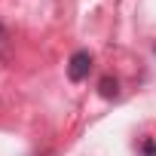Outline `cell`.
<instances>
[{
  "instance_id": "1",
  "label": "cell",
  "mask_w": 156,
  "mask_h": 156,
  "mask_svg": "<svg viewBox=\"0 0 156 156\" xmlns=\"http://www.w3.org/2000/svg\"><path fill=\"white\" fill-rule=\"evenodd\" d=\"M89 70H92V52L80 49V52L70 55V61H67V76H70L73 83H83L86 76H89Z\"/></svg>"
},
{
  "instance_id": "2",
  "label": "cell",
  "mask_w": 156,
  "mask_h": 156,
  "mask_svg": "<svg viewBox=\"0 0 156 156\" xmlns=\"http://www.w3.org/2000/svg\"><path fill=\"white\" fill-rule=\"evenodd\" d=\"M98 89H101V95H104V98H116V95H119V89H116V80H113V76H104V80L98 83Z\"/></svg>"
},
{
  "instance_id": "3",
  "label": "cell",
  "mask_w": 156,
  "mask_h": 156,
  "mask_svg": "<svg viewBox=\"0 0 156 156\" xmlns=\"http://www.w3.org/2000/svg\"><path fill=\"white\" fill-rule=\"evenodd\" d=\"M138 153L141 156H156V141L153 138H141L138 141Z\"/></svg>"
},
{
  "instance_id": "4",
  "label": "cell",
  "mask_w": 156,
  "mask_h": 156,
  "mask_svg": "<svg viewBox=\"0 0 156 156\" xmlns=\"http://www.w3.org/2000/svg\"><path fill=\"white\" fill-rule=\"evenodd\" d=\"M3 40H6V31H3V28H0V46H3Z\"/></svg>"
}]
</instances>
